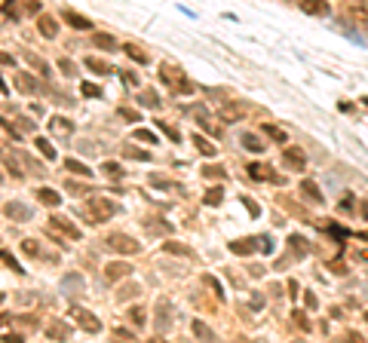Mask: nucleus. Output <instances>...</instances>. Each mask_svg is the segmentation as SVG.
<instances>
[{"mask_svg":"<svg viewBox=\"0 0 368 343\" xmlns=\"http://www.w3.org/2000/svg\"><path fill=\"white\" fill-rule=\"evenodd\" d=\"M301 9L307 12V15H331V3L328 0H301Z\"/></svg>","mask_w":368,"mask_h":343,"instance_id":"f257e3e1","label":"nucleus"},{"mask_svg":"<svg viewBox=\"0 0 368 343\" xmlns=\"http://www.w3.org/2000/svg\"><path fill=\"white\" fill-rule=\"evenodd\" d=\"M283 159L289 162L292 169H297V172L304 169V150H301V147H286V150H283Z\"/></svg>","mask_w":368,"mask_h":343,"instance_id":"f03ea898","label":"nucleus"},{"mask_svg":"<svg viewBox=\"0 0 368 343\" xmlns=\"http://www.w3.org/2000/svg\"><path fill=\"white\" fill-rule=\"evenodd\" d=\"M301 193L307 196V200H310L313 206H322V203H325V196L319 193V187L313 184V181H304V184H301Z\"/></svg>","mask_w":368,"mask_h":343,"instance_id":"7ed1b4c3","label":"nucleus"},{"mask_svg":"<svg viewBox=\"0 0 368 343\" xmlns=\"http://www.w3.org/2000/svg\"><path fill=\"white\" fill-rule=\"evenodd\" d=\"M264 135H270V138L279 141V144H286V132H283V129H276V126H270V123H264Z\"/></svg>","mask_w":368,"mask_h":343,"instance_id":"20e7f679","label":"nucleus"},{"mask_svg":"<svg viewBox=\"0 0 368 343\" xmlns=\"http://www.w3.org/2000/svg\"><path fill=\"white\" fill-rule=\"evenodd\" d=\"M242 144H245V147H249V150H264V144H261V138H255V135H242Z\"/></svg>","mask_w":368,"mask_h":343,"instance_id":"39448f33","label":"nucleus"},{"mask_svg":"<svg viewBox=\"0 0 368 343\" xmlns=\"http://www.w3.org/2000/svg\"><path fill=\"white\" fill-rule=\"evenodd\" d=\"M194 331H197L200 337H212V331H209V328H206L203 322H194Z\"/></svg>","mask_w":368,"mask_h":343,"instance_id":"423d86ee","label":"nucleus"},{"mask_svg":"<svg viewBox=\"0 0 368 343\" xmlns=\"http://www.w3.org/2000/svg\"><path fill=\"white\" fill-rule=\"evenodd\" d=\"M341 211H353V196H347V200L341 203Z\"/></svg>","mask_w":368,"mask_h":343,"instance_id":"0eeeda50","label":"nucleus"},{"mask_svg":"<svg viewBox=\"0 0 368 343\" xmlns=\"http://www.w3.org/2000/svg\"><path fill=\"white\" fill-rule=\"evenodd\" d=\"M359 239H365V242H368V230H362V233H359Z\"/></svg>","mask_w":368,"mask_h":343,"instance_id":"6e6552de","label":"nucleus"},{"mask_svg":"<svg viewBox=\"0 0 368 343\" xmlns=\"http://www.w3.org/2000/svg\"><path fill=\"white\" fill-rule=\"evenodd\" d=\"M365 322H368V313H365Z\"/></svg>","mask_w":368,"mask_h":343,"instance_id":"1a4fd4ad","label":"nucleus"},{"mask_svg":"<svg viewBox=\"0 0 368 343\" xmlns=\"http://www.w3.org/2000/svg\"><path fill=\"white\" fill-rule=\"evenodd\" d=\"M365 104H368V98H365Z\"/></svg>","mask_w":368,"mask_h":343,"instance_id":"9d476101","label":"nucleus"}]
</instances>
